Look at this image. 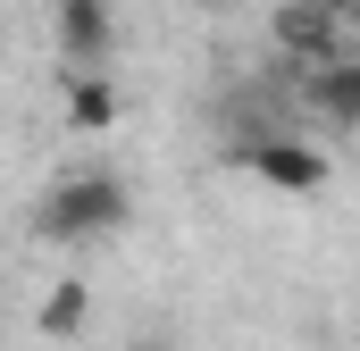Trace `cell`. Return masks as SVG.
Segmentation results:
<instances>
[{"mask_svg": "<svg viewBox=\"0 0 360 351\" xmlns=\"http://www.w3.org/2000/svg\"><path fill=\"white\" fill-rule=\"evenodd\" d=\"M59 51L76 67H101L109 59V0H59Z\"/></svg>", "mask_w": 360, "mask_h": 351, "instance_id": "7a4b0ae2", "label": "cell"}, {"mask_svg": "<svg viewBox=\"0 0 360 351\" xmlns=\"http://www.w3.org/2000/svg\"><path fill=\"white\" fill-rule=\"evenodd\" d=\"M76 310H84V293H76V284H59V293H51V310H42V326H51V335H68V326H76Z\"/></svg>", "mask_w": 360, "mask_h": 351, "instance_id": "277c9868", "label": "cell"}, {"mask_svg": "<svg viewBox=\"0 0 360 351\" xmlns=\"http://www.w3.org/2000/svg\"><path fill=\"white\" fill-rule=\"evenodd\" d=\"M252 168L269 176V184H285V192H319V184H327V159H319L310 143H260Z\"/></svg>", "mask_w": 360, "mask_h": 351, "instance_id": "3957f363", "label": "cell"}, {"mask_svg": "<svg viewBox=\"0 0 360 351\" xmlns=\"http://www.w3.org/2000/svg\"><path fill=\"white\" fill-rule=\"evenodd\" d=\"M126 218H134V192H126V176H117V168H68V176H51V192L34 201L42 243H68V251L109 243Z\"/></svg>", "mask_w": 360, "mask_h": 351, "instance_id": "6da1fadb", "label": "cell"}, {"mask_svg": "<svg viewBox=\"0 0 360 351\" xmlns=\"http://www.w3.org/2000/svg\"><path fill=\"white\" fill-rule=\"evenodd\" d=\"M201 8H218V0H201Z\"/></svg>", "mask_w": 360, "mask_h": 351, "instance_id": "8992f818", "label": "cell"}, {"mask_svg": "<svg viewBox=\"0 0 360 351\" xmlns=\"http://www.w3.org/2000/svg\"><path fill=\"white\" fill-rule=\"evenodd\" d=\"M109 117V84H76V126H101Z\"/></svg>", "mask_w": 360, "mask_h": 351, "instance_id": "5b68a950", "label": "cell"}]
</instances>
